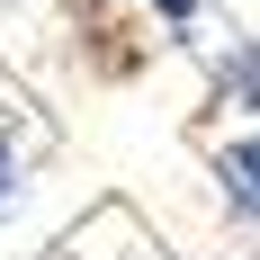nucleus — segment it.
Masks as SVG:
<instances>
[{"label":"nucleus","instance_id":"3","mask_svg":"<svg viewBox=\"0 0 260 260\" xmlns=\"http://www.w3.org/2000/svg\"><path fill=\"white\" fill-rule=\"evenodd\" d=\"M18 207H27V153L0 135V215H18Z\"/></svg>","mask_w":260,"mask_h":260},{"label":"nucleus","instance_id":"4","mask_svg":"<svg viewBox=\"0 0 260 260\" xmlns=\"http://www.w3.org/2000/svg\"><path fill=\"white\" fill-rule=\"evenodd\" d=\"M126 9H144V18H161L171 36H188V27L207 18V0H126Z\"/></svg>","mask_w":260,"mask_h":260},{"label":"nucleus","instance_id":"2","mask_svg":"<svg viewBox=\"0 0 260 260\" xmlns=\"http://www.w3.org/2000/svg\"><path fill=\"white\" fill-rule=\"evenodd\" d=\"M207 99L234 108V117H260V36H234V45L207 63Z\"/></svg>","mask_w":260,"mask_h":260},{"label":"nucleus","instance_id":"1","mask_svg":"<svg viewBox=\"0 0 260 260\" xmlns=\"http://www.w3.org/2000/svg\"><path fill=\"white\" fill-rule=\"evenodd\" d=\"M207 171H215V188H224V207L260 234V126L251 135H224V144L207 153Z\"/></svg>","mask_w":260,"mask_h":260}]
</instances>
